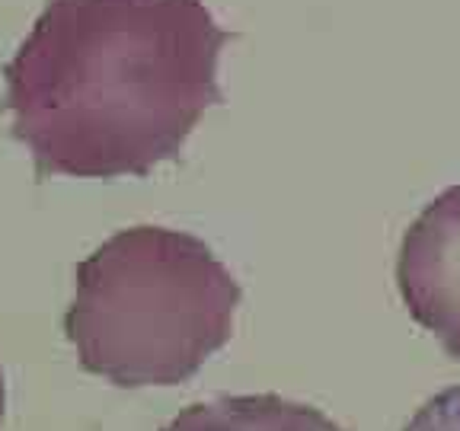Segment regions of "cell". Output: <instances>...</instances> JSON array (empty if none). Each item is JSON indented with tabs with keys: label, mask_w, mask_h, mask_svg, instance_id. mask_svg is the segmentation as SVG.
<instances>
[{
	"label": "cell",
	"mask_w": 460,
	"mask_h": 431,
	"mask_svg": "<svg viewBox=\"0 0 460 431\" xmlns=\"http://www.w3.org/2000/svg\"><path fill=\"white\" fill-rule=\"evenodd\" d=\"M227 42L205 0H45L4 67L13 137L39 176H147L221 102Z\"/></svg>",
	"instance_id": "1"
},
{
	"label": "cell",
	"mask_w": 460,
	"mask_h": 431,
	"mask_svg": "<svg viewBox=\"0 0 460 431\" xmlns=\"http://www.w3.org/2000/svg\"><path fill=\"white\" fill-rule=\"evenodd\" d=\"M240 281L192 233L119 230L74 272L65 332L84 371L125 390L176 387L234 336Z\"/></svg>",
	"instance_id": "2"
},
{
	"label": "cell",
	"mask_w": 460,
	"mask_h": 431,
	"mask_svg": "<svg viewBox=\"0 0 460 431\" xmlns=\"http://www.w3.org/2000/svg\"><path fill=\"white\" fill-rule=\"evenodd\" d=\"M400 297L422 330L460 361V186H451L402 233Z\"/></svg>",
	"instance_id": "3"
},
{
	"label": "cell",
	"mask_w": 460,
	"mask_h": 431,
	"mask_svg": "<svg viewBox=\"0 0 460 431\" xmlns=\"http://www.w3.org/2000/svg\"><path fill=\"white\" fill-rule=\"evenodd\" d=\"M160 431H345L314 406L275 393L217 396L182 409Z\"/></svg>",
	"instance_id": "4"
},
{
	"label": "cell",
	"mask_w": 460,
	"mask_h": 431,
	"mask_svg": "<svg viewBox=\"0 0 460 431\" xmlns=\"http://www.w3.org/2000/svg\"><path fill=\"white\" fill-rule=\"evenodd\" d=\"M402 431H460V387H447L422 402Z\"/></svg>",
	"instance_id": "5"
},
{
	"label": "cell",
	"mask_w": 460,
	"mask_h": 431,
	"mask_svg": "<svg viewBox=\"0 0 460 431\" xmlns=\"http://www.w3.org/2000/svg\"><path fill=\"white\" fill-rule=\"evenodd\" d=\"M4 409H7V387H4V371H0V422H4Z\"/></svg>",
	"instance_id": "6"
}]
</instances>
